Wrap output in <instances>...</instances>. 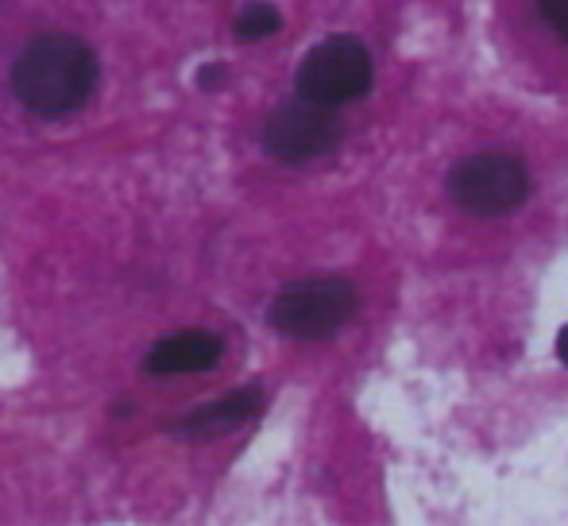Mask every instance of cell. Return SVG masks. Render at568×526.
Returning a JSON list of instances; mask_svg holds the SVG:
<instances>
[{"instance_id": "cell-1", "label": "cell", "mask_w": 568, "mask_h": 526, "mask_svg": "<svg viewBox=\"0 0 568 526\" xmlns=\"http://www.w3.org/2000/svg\"><path fill=\"white\" fill-rule=\"evenodd\" d=\"M98 85V54L67 31H51L23 47L12 67V90L36 117H67L90 101Z\"/></svg>"}, {"instance_id": "cell-2", "label": "cell", "mask_w": 568, "mask_h": 526, "mask_svg": "<svg viewBox=\"0 0 568 526\" xmlns=\"http://www.w3.org/2000/svg\"><path fill=\"white\" fill-rule=\"evenodd\" d=\"M356 314V286L341 275H310L298 283L283 286L271 302L267 317L278 333L298 341L333 337L341 325Z\"/></svg>"}, {"instance_id": "cell-3", "label": "cell", "mask_w": 568, "mask_h": 526, "mask_svg": "<svg viewBox=\"0 0 568 526\" xmlns=\"http://www.w3.org/2000/svg\"><path fill=\"white\" fill-rule=\"evenodd\" d=\"M530 171L510 151H476L449 171V198L476 218H499L526 202Z\"/></svg>"}, {"instance_id": "cell-4", "label": "cell", "mask_w": 568, "mask_h": 526, "mask_svg": "<svg viewBox=\"0 0 568 526\" xmlns=\"http://www.w3.org/2000/svg\"><path fill=\"white\" fill-rule=\"evenodd\" d=\"M372 54L359 39L333 36L322 39L298 67V93L325 109H341L372 90Z\"/></svg>"}, {"instance_id": "cell-5", "label": "cell", "mask_w": 568, "mask_h": 526, "mask_svg": "<svg viewBox=\"0 0 568 526\" xmlns=\"http://www.w3.org/2000/svg\"><path fill=\"white\" fill-rule=\"evenodd\" d=\"M341 143V121L333 109L317 105V101H286L263 124V148L278 163H314V159L329 155Z\"/></svg>"}, {"instance_id": "cell-6", "label": "cell", "mask_w": 568, "mask_h": 526, "mask_svg": "<svg viewBox=\"0 0 568 526\" xmlns=\"http://www.w3.org/2000/svg\"><path fill=\"white\" fill-rule=\"evenodd\" d=\"M221 337L210 330H182L163 337L148 353V376H194L221 361Z\"/></svg>"}, {"instance_id": "cell-7", "label": "cell", "mask_w": 568, "mask_h": 526, "mask_svg": "<svg viewBox=\"0 0 568 526\" xmlns=\"http://www.w3.org/2000/svg\"><path fill=\"white\" fill-rule=\"evenodd\" d=\"M263 403V392L260 387H240V392H232L225 398H217V403H205L202 411L186 414V418L179 422V434L182 437H213V434H229L232 426H240V422H247L255 411H260Z\"/></svg>"}, {"instance_id": "cell-8", "label": "cell", "mask_w": 568, "mask_h": 526, "mask_svg": "<svg viewBox=\"0 0 568 526\" xmlns=\"http://www.w3.org/2000/svg\"><path fill=\"white\" fill-rule=\"evenodd\" d=\"M278 28H283V16L271 4H247L244 12L236 16V39H244V43L275 36Z\"/></svg>"}, {"instance_id": "cell-9", "label": "cell", "mask_w": 568, "mask_h": 526, "mask_svg": "<svg viewBox=\"0 0 568 526\" xmlns=\"http://www.w3.org/2000/svg\"><path fill=\"white\" fill-rule=\"evenodd\" d=\"M538 12L546 16L554 36L561 39V43H568V0H538Z\"/></svg>"}, {"instance_id": "cell-10", "label": "cell", "mask_w": 568, "mask_h": 526, "mask_svg": "<svg viewBox=\"0 0 568 526\" xmlns=\"http://www.w3.org/2000/svg\"><path fill=\"white\" fill-rule=\"evenodd\" d=\"M197 82L210 90V85H217V82H225V67H205L202 74H197Z\"/></svg>"}, {"instance_id": "cell-11", "label": "cell", "mask_w": 568, "mask_h": 526, "mask_svg": "<svg viewBox=\"0 0 568 526\" xmlns=\"http://www.w3.org/2000/svg\"><path fill=\"white\" fill-rule=\"evenodd\" d=\"M557 356H561V364L568 368V325L561 330V337H557Z\"/></svg>"}]
</instances>
